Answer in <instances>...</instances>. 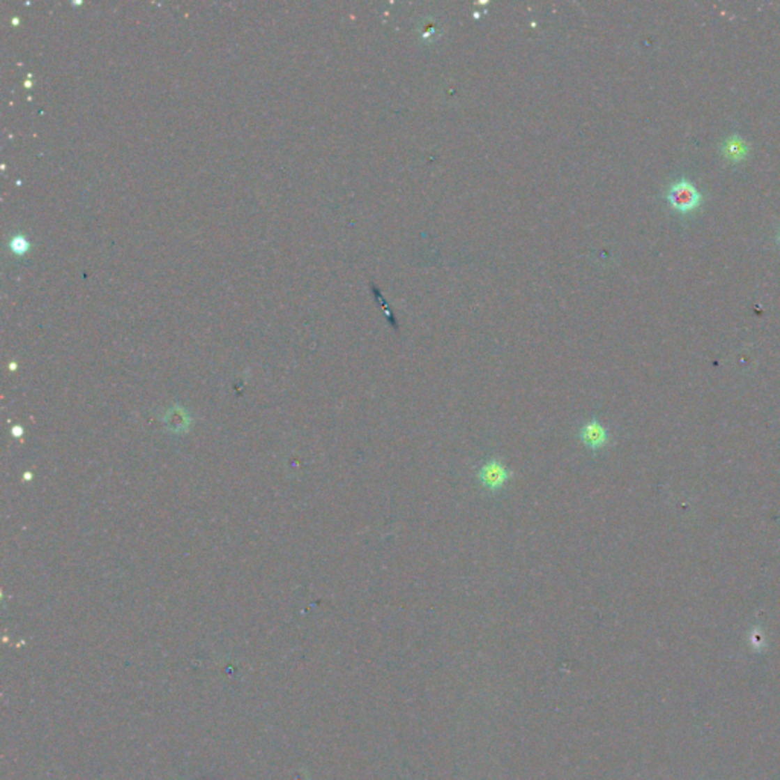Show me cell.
<instances>
[{"mask_svg":"<svg viewBox=\"0 0 780 780\" xmlns=\"http://www.w3.org/2000/svg\"><path fill=\"white\" fill-rule=\"evenodd\" d=\"M668 201L672 208L681 213L695 211L703 201V195L687 180H678L669 188Z\"/></svg>","mask_w":780,"mask_h":780,"instance_id":"1","label":"cell"},{"mask_svg":"<svg viewBox=\"0 0 780 780\" xmlns=\"http://www.w3.org/2000/svg\"><path fill=\"white\" fill-rule=\"evenodd\" d=\"M477 475L483 489L497 492L505 488L506 482L511 477V471L507 470L506 465H503V462L497 461V459H489L482 465Z\"/></svg>","mask_w":780,"mask_h":780,"instance_id":"2","label":"cell"},{"mask_svg":"<svg viewBox=\"0 0 780 780\" xmlns=\"http://www.w3.org/2000/svg\"><path fill=\"white\" fill-rule=\"evenodd\" d=\"M611 434L609 429L597 420H590L581 425L579 441L591 451H599L609 447Z\"/></svg>","mask_w":780,"mask_h":780,"instance_id":"3","label":"cell"},{"mask_svg":"<svg viewBox=\"0 0 780 780\" xmlns=\"http://www.w3.org/2000/svg\"><path fill=\"white\" fill-rule=\"evenodd\" d=\"M749 150L750 146L747 144V141L744 137L733 135V136H728L726 139V142L722 144L721 146V153L728 162H742L745 160L747 155H749Z\"/></svg>","mask_w":780,"mask_h":780,"instance_id":"4","label":"cell"},{"mask_svg":"<svg viewBox=\"0 0 780 780\" xmlns=\"http://www.w3.org/2000/svg\"><path fill=\"white\" fill-rule=\"evenodd\" d=\"M779 243H780V235H779Z\"/></svg>","mask_w":780,"mask_h":780,"instance_id":"5","label":"cell"}]
</instances>
